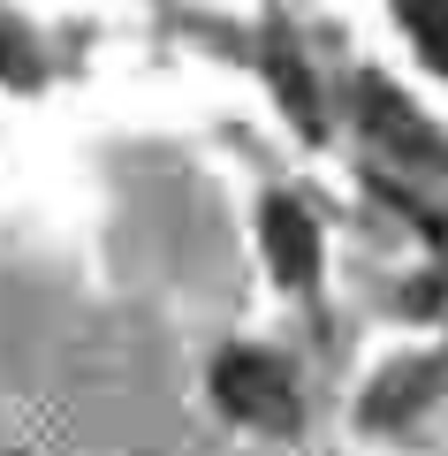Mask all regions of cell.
Here are the masks:
<instances>
[{"label":"cell","instance_id":"obj_1","mask_svg":"<svg viewBox=\"0 0 448 456\" xmlns=\"http://www.w3.org/2000/svg\"><path fill=\"white\" fill-rule=\"evenodd\" d=\"M213 403L236 426L281 434V426H297V380H289V365L266 358V350H221V358H213Z\"/></svg>","mask_w":448,"mask_h":456},{"label":"cell","instance_id":"obj_2","mask_svg":"<svg viewBox=\"0 0 448 456\" xmlns=\"http://www.w3.org/2000/svg\"><path fill=\"white\" fill-rule=\"evenodd\" d=\"M258 244H266L273 281H289V289H305V281L320 274V221H312L297 198H266V213H258Z\"/></svg>","mask_w":448,"mask_h":456},{"label":"cell","instance_id":"obj_3","mask_svg":"<svg viewBox=\"0 0 448 456\" xmlns=\"http://www.w3.org/2000/svg\"><path fill=\"white\" fill-rule=\"evenodd\" d=\"M365 114H372V130H387V145H403V152H426V122H418L411 107H403L387 84H365Z\"/></svg>","mask_w":448,"mask_h":456},{"label":"cell","instance_id":"obj_4","mask_svg":"<svg viewBox=\"0 0 448 456\" xmlns=\"http://www.w3.org/2000/svg\"><path fill=\"white\" fill-rule=\"evenodd\" d=\"M403 23H411L418 53L433 69H448V0H403Z\"/></svg>","mask_w":448,"mask_h":456},{"label":"cell","instance_id":"obj_5","mask_svg":"<svg viewBox=\"0 0 448 456\" xmlns=\"http://www.w3.org/2000/svg\"><path fill=\"white\" fill-rule=\"evenodd\" d=\"M273 92L289 99V114L305 122V130H320V99H312V84H305V69L289 61V53H273Z\"/></svg>","mask_w":448,"mask_h":456},{"label":"cell","instance_id":"obj_6","mask_svg":"<svg viewBox=\"0 0 448 456\" xmlns=\"http://www.w3.org/2000/svg\"><path fill=\"white\" fill-rule=\"evenodd\" d=\"M0 69H8L16 84H31V77H38V61L23 53V38H16V31H0Z\"/></svg>","mask_w":448,"mask_h":456}]
</instances>
